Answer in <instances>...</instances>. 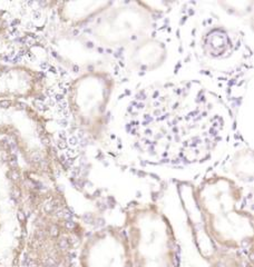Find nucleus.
<instances>
[{
  "instance_id": "nucleus-1",
  "label": "nucleus",
  "mask_w": 254,
  "mask_h": 267,
  "mask_svg": "<svg viewBox=\"0 0 254 267\" xmlns=\"http://www.w3.org/2000/svg\"><path fill=\"white\" fill-rule=\"evenodd\" d=\"M27 232L20 267H75L85 237L64 194L26 170Z\"/></svg>"
},
{
  "instance_id": "nucleus-2",
  "label": "nucleus",
  "mask_w": 254,
  "mask_h": 267,
  "mask_svg": "<svg viewBox=\"0 0 254 267\" xmlns=\"http://www.w3.org/2000/svg\"><path fill=\"white\" fill-rule=\"evenodd\" d=\"M203 229L214 247L229 250L252 248L253 214L243 206L244 188L223 175H211L193 189Z\"/></svg>"
},
{
  "instance_id": "nucleus-3",
  "label": "nucleus",
  "mask_w": 254,
  "mask_h": 267,
  "mask_svg": "<svg viewBox=\"0 0 254 267\" xmlns=\"http://www.w3.org/2000/svg\"><path fill=\"white\" fill-rule=\"evenodd\" d=\"M123 227L131 267H179L178 244L168 217L154 202H138L125 211Z\"/></svg>"
},
{
  "instance_id": "nucleus-4",
  "label": "nucleus",
  "mask_w": 254,
  "mask_h": 267,
  "mask_svg": "<svg viewBox=\"0 0 254 267\" xmlns=\"http://www.w3.org/2000/svg\"><path fill=\"white\" fill-rule=\"evenodd\" d=\"M27 232L25 169L0 146V267H20Z\"/></svg>"
},
{
  "instance_id": "nucleus-5",
  "label": "nucleus",
  "mask_w": 254,
  "mask_h": 267,
  "mask_svg": "<svg viewBox=\"0 0 254 267\" xmlns=\"http://www.w3.org/2000/svg\"><path fill=\"white\" fill-rule=\"evenodd\" d=\"M115 86L114 76L98 68L81 71L68 85L66 100L70 116L91 140L100 143L106 137Z\"/></svg>"
},
{
  "instance_id": "nucleus-6",
  "label": "nucleus",
  "mask_w": 254,
  "mask_h": 267,
  "mask_svg": "<svg viewBox=\"0 0 254 267\" xmlns=\"http://www.w3.org/2000/svg\"><path fill=\"white\" fill-rule=\"evenodd\" d=\"M155 11L142 1H118L112 5L91 22L88 33L104 48H126L149 35Z\"/></svg>"
},
{
  "instance_id": "nucleus-7",
  "label": "nucleus",
  "mask_w": 254,
  "mask_h": 267,
  "mask_svg": "<svg viewBox=\"0 0 254 267\" xmlns=\"http://www.w3.org/2000/svg\"><path fill=\"white\" fill-rule=\"evenodd\" d=\"M78 267H131L123 225H107L85 235L77 251Z\"/></svg>"
},
{
  "instance_id": "nucleus-8",
  "label": "nucleus",
  "mask_w": 254,
  "mask_h": 267,
  "mask_svg": "<svg viewBox=\"0 0 254 267\" xmlns=\"http://www.w3.org/2000/svg\"><path fill=\"white\" fill-rule=\"evenodd\" d=\"M44 75L27 66H4L0 68V99L16 103L41 96L45 90Z\"/></svg>"
},
{
  "instance_id": "nucleus-9",
  "label": "nucleus",
  "mask_w": 254,
  "mask_h": 267,
  "mask_svg": "<svg viewBox=\"0 0 254 267\" xmlns=\"http://www.w3.org/2000/svg\"><path fill=\"white\" fill-rule=\"evenodd\" d=\"M167 47L161 39L145 36L126 47L125 62L136 73H147L158 69L166 61Z\"/></svg>"
},
{
  "instance_id": "nucleus-10",
  "label": "nucleus",
  "mask_w": 254,
  "mask_h": 267,
  "mask_svg": "<svg viewBox=\"0 0 254 267\" xmlns=\"http://www.w3.org/2000/svg\"><path fill=\"white\" fill-rule=\"evenodd\" d=\"M113 1H74L62 2L58 8V17L68 29L86 26L104 12Z\"/></svg>"
},
{
  "instance_id": "nucleus-11",
  "label": "nucleus",
  "mask_w": 254,
  "mask_h": 267,
  "mask_svg": "<svg viewBox=\"0 0 254 267\" xmlns=\"http://www.w3.org/2000/svg\"><path fill=\"white\" fill-rule=\"evenodd\" d=\"M210 267H253L252 258L241 250L216 248L207 257Z\"/></svg>"
},
{
  "instance_id": "nucleus-12",
  "label": "nucleus",
  "mask_w": 254,
  "mask_h": 267,
  "mask_svg": "<svg viewBox=\"0 0 254 267\" xmlns=\"http://www.w3.org/2000/svg\"><path fill=\"white\" fill-rule=\"evenodd\" d=\"M232 46L228 33L224 29L214 28L210 30L204 37L203 48L207 56L220 58L225 56Z\"/></svg>"
}]
</instances>
